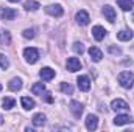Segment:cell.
Returning <instances> with one entry per match:
<instances>
[{"label":"cell","mask_w":134,"mask_h":132,"mask_svg":"<svg viewBox=\"0 0 134 132\" xmlns=\"http://www.w3.org/2000/svg\"><path fill=\"white\" fill-rule=\"evenodd\" d=\"M117 81L123 89H131L134 86V73L133 71H122L119 75Z\"/></svg>","instance_id":"obj_1"},{"label":"cell","mask_w":134,"mask_h":132,"mask_svg":"<svg viewBox=\"0 0 134 132\" xmlns=\"http://www.w3.org/2000/svg\"><path fill=\"white\" fill-rule=\"evenodd\" d=\"M45 13L47 14H50V16H53V17H61L63 14H64V9H63V6L61 5H48V6H45Z\"/></svg>","instance_id":"obj_3"},{"label":"cell","mask_w":134,"mask_h":132,"mask_svg":"<svg viewBox=\"0 0 134 132\" xmlns=\"http://www.w3.org/2000/svg\"><path fill=\"white\" fill-rule=\"evenodd\" d=\"M92 36L95 37V40H103L104 36H106V30L103 27H100V25H95L92 28Z\"/></svg>","instance_id":"obj_15"},{"label":"cell","mask_w":134,"mask_h":132,"mask_svg":"<svg viewBox=\"0 0 134 132\" xmlns=\"http://www.w3.org/2000/svg\"><path fill=\"white\" fill-rule=\"evenodd\" d=\"M24 58L28 64H36L37 59H39V51L33 47H28V48L24 50Z\"/></svg>","instance_id":"obj_2"},{"label":"cell","mask_w":134,"mask_h":132,"mask_svg":"<svg viewBox=\"0 0 134 132\" xmlns=\"http://www.w3.org/2000/svg\"><path fill=\"white\" fill-rule=\"evenodd\" d=\"M45 115L44 113H36V115H33V118H31V121H33V124L36 126V128H41V126H44L45 124Z\"/></svg>","instance_id":"obj_17"},{"label":"cell","mask_w":134,"mask_h":132,"mask_svg":"<svg viewBox=\"0 0 134 132\" xmlns=\"http://www.w3.org/2000/svg\"><path fill=\"white\" fill-rule=\"evenodd\" d=\"M83 110H84V107H83L81 103H78V101H72L70 103V112L73 113L75 118H80L83 115Z\"/></svg>","instance_id":"obj_8"},{"label":"cell","mask_w":134,"mask_h":132,"mask_svg":"<svg viewBox=\"0 0 134 132\" xmlns=\"http://www.w3.org/2000/svg\"><path fill=\"white\" fill-rule=\"evenodd\" d=\"M31 92H33L34 95H41V97H42V93L45 92V86H44V82H36V84H33Z\"/></svg>","instance_id":"obj_22"},{"label":"cell","mask_w":134,"mask_h":132,"mask_svg":"<svg viewBox=\"0 0 134 132\" xmlns=\"http://www.w3.org/2000/svg\"><path fill=\"white\" fill-rule=\"evenodd\" d=\"M86 128L89 129V131H95L97 128H98V118H97V115H87V118H86Z\"/></svg>","instance_id":"obj_11"},{"label":"cell","mask_w":134,"mask_h":132,"mask_svg":"<svg viewBox=\"0 0 134 132\" xmlns=\"http://www.w3.org/2000/svg\"><path fill=\"white\" fill-rule=\"evenodd\" d=\"M81 68V62H80V59L78 58H69L67 59V70L69 71H78Z\"/></svg>","instance_id":"obj_10"},{"label":"cell","mask_w":134,"mask_h":132,"mask_svg":"<svg viewBox=\"0 0 134 132\" xmlns=\"http://www.w3.org/2000/svg\"><path fill=\"white\" fill-rule=\"evenodd\" d=\"M24 8H25L27 11H36V9H39V8H41V5H39L36 0H27V2H25V5H24Z\"/></svg>","instance_id":"obj_23"},{"label":"cell","mask_w":134,"mask_h":132,"mask_svg":"<svg viewBox=\"0 0 134 132\" xmlns=\"http://www.w3.org/2000/svg\"><path fill=\"white\" fill-rule=\"evenodd\" d=\"M131 121H133V118L130 115H125V113H120V115H117L114 118V124L115 126H123V124H128Z\"/></svg>","instance_id":"obj_13"},{"label":"cell","mask_w":134,"mask_h":132,"mask_svg":"<svg viewBox=\"0 0 134 132\" xmlns=\"http://www.w3.org/2000/svg\"><path fill=\"white\" fill-rule=\"evenodd\" d=\"M0 90H2V84H0Z\"/></svg>","instance_id":"obj_32"},{"label":"cell","mask_w":134,"mask_h":132,"mask_svg":"<svg viewBox=\"0 0 134 132\" xmlns=\"http://www.w3.org/2000/svg\"><path fill=\"white\" fill-rule=\"evenodd\" d=\"M89 56H91V59L94 62H100L103 59V53H101L100 48H97V47H91L89 48Z\"/></svg>","instance_id":"obj_14"},{"label":"cell","mask_w":134,"mask_h":132,"mask_svg":"<svg viewBox=\"0 0 134 132\" xmlns=\"http://www.w3.org/2000/svg\"><path fill=\"white\" fill-rule=\"evenodd\" d=\"M11 44V34L8 30H0V45H9Z\"/></svg>","instance_id":"obj_18"},{"label":"cell","mask_w":134,"mask_h":132,"mask_svg":"<svg viewBox=\"0 0 134 132\" xmlns=\"http://www.w3.org/2000/svg\"><path fill=\"white\" fill-rule=\"evenodd\" d=\"M59 89H61L64 93H67V95H72V93H73V87H72L69 82H63V84L59 86Z\"/></svg>","instance_id":"obj_25"},{"label":"cell","mask_w":134,"mask_h":132,"mask_svg":"<svg viewBox=\"0 0 134 132\" xmlns=\"http://www.w3.org/2000/svg\"><path fill=\"white\" fill-rule=\"evenodd\" d=\"M117 5L123 9V11H131L134 6L133 0H117Z\"/></svg>","instance_id":"obj_20"},{"label":"cell","mask_w":134,"mask_h":132,"mask_svg":"<svg viewBox=\"0 0 134 132\" xmlns=\"http://www.w3.org/2000/svg\"><path fill=\"white\" fill-rule=\"evenodd\" d=\"M44 95H45V101H47V103H52V101H53V98L50 97V92H44Z\"/></svg>","instance_id":"obj_30"},{"label":"cell","mask_w":134,"mask_h":132,"mask_svg":"<svg viewBox=\"0 0 134 132\" xmlns=\"http://www.w3.org/2000/svg\"><path fill=\"white\" fill-rule=\"evenodd\" d=\"M117 39H119V40H123V42L131 40V39H133V31H131V30H122V31L117 33Z\"/></svg>","instance_id":"obj_19"},{"label":"cell","mask_w":134,"mask_h":132,"mask_svg":"<svg viewBox=\"0 0 134 132\" xmlns=\"http://www.w3.org/2000/svg\"><path fill=\"white\" fill-rule=\"evenodd\" d=\"M39 76L42 78V81H52L55 78V70L50 67H44V68H41Z\"/></svg>","instance_id":"obj_9"},{"label":"cell","mask_w":134,"mask_h":132,"mask_svg":"<svg viewBox=\"0 0 134 132\" xmlns=\"http://www.w3.org/2000/svg\"><path fill=\"white\" fill-rule=\"evenodd\" d=\"M109 51H111V53H114V55H120V53H122V50H120V48H115V47H111V48H109Z\"/></svg>","instance_id":"obj_29"},{"label":"cell","mask_w":134,"mask_h":132,"mask_svg":"<svg viewBox=\"0 0 134 132\" xmlns=\"http://www.w3.org/2000/svg\"><path fill=\"white\" fill-rule=\"evenodd\" d=\"M9 2H13V3H17V2H20V0H9Z\"/></svg>","instance_id":"obj_31"},{"label":"cell","mask_w":134,"mask_h":132,"mask_svg":"<svg viewBox=\"0 0 134 132\" xmlns=\"http://www.w3.org/2000/svg\"><path fill=\"white\" fill-rule=\"evenodd\" d=\"M103 16H104L111 23H114V22H115V11H114V8H112V6H109V5L103 6Z\"/></svg>","instance_id":"obj_12"},{"label":"cell","mask_w":134,"mask_h":132,"mask_svg":"<svg viewBox=\"0 0 134 132\" xmlns=\"http://www.w3.org/2000/svg\"><path fill=\"white\" fill-rule=\"evenodd\" d=\"M73 51L83 55V53H84V47H83V44H81V42H75V44H73Z\"/></svg>","instance_id":"obj_27"},{"label":"cell","mask_w":134,"mask_h":132,"mask_svg":"<svg viewBox=\"0 0 134 132\" xmlns=\"http://www.w3.org/2000/svg\"><path fill=\"white\" fill-rule=\"evenodd\" d=\"M75 19H76V23L81 25V27H86V25H89V22H91V17H89V14H87L84 9L78 11L76 16H75Z\"/></svg>","instance_id":"obj_4"},{"label":"cell","mask_w":134,"mask_h":132,"mask_svg":"<svg viewBox=\"0 0 134 132\" xmlns=\"http://www.w3.org/2000/svg\"><path fill=\"white\" fill-rule=\"evenodd\" d=\"M111 109L115 110V112H120V110H128L130 106H128V103L123 101V99H114V101L111 103Z\"/></svg>","instance_id":"obj_7"},{"label":"cell","mask_w":134,"mask_h":132,"mask_svg":"<svg viewBox=\"0 0 134 132\" xmlns=\"http://www.w3.org/2000/svg\"><path fill=\"white\" fill-rule=\"evenodd\" d=\"M8 87H9V90H13V92L20 90V89H22V79H20V78H13V79L8 82Z\"/></svg>","instance_id":"obj_16"},{"label":"cell","mask_w":134,"mask_h":132,"mask_svg":"<svg viewBox=\"0 0 134 132\" xmlns=\"http://www.w3.org/2000/svg\"><path fill=\"white\" fill-rule=\"evenodd\" d=\"M20 103H22V107H24L25 110H31V109H34V101L31 98H28V97H22Z\"/></svg>","instance_id":"obj_21"},{"label":"cell","mask_w":134,"mask_h":132,"mask_svg":"<svg viewBox=\"0 0 134 132\" xmlns=\"http://www.w3.org/2000/svg\"><path fill=\"white\" fill-rule=\"evenodd\" d=\"M14 104H16V99H14V98H9V97H6V98L2 99V106H3V109H5V110H9V109H13V107H14Z\"/></svg>","instance_id":"obj_24"},{"label":"cell","mask_w":134,"mask_h":132,"mask_svg":"<svg viewBox=\"0 0 134 132\" xmlns=\"http://www.w3.org/2000/svg\"><path fill=\"white\" fill-rule=\"evenodd\" d=\"M16 16H17V11L13 9V8H3V9L0 11V17H2L3 20H14Z\"/></svg>","instance_id":"obj_6"},{"label":"cell","mask_w":134,"mask_h":132,"mask_svg":"<svg viewBox=\"0 0 134 132\" xmlns=\"http://www.w3.org/2000/svg\"><path fill=\"white\" fill-rule=\"evenodd\" d=\"M76 84H78V89L83 90V92H87L91 89V79H89V76H84V75L83 76H78Z\"/></svg>","instance_id":"obj_5"},{"label":"cell","mask_w":134,"mask_h":132,"mask_svg":"<svg viewBox=\"0 0 134 132\" xmlns=\"http://www.w3.org/2000/svg\"><path fill=\"white\" fill-rule=\"evenodd\" d=\"M0 67L5 68V70L9 67V61H8V58H6L5 55H2V53H0Z\"/></svg>","instance_id":"obj_26"},{"label":"cell","mask_w":134,"mask_h":132,"mask_svg":"<svg viewBox=\"0 0 134 132\" xmlns=\"http://www.w3.org/2000/svg\"><path fill=\"white\" fill-rule=\"evenodd\" d=\"M22 36H24L25 39H33V37H34V28H28V30H24Z\"/></svg>","instance_id":"obj_28"}]
</instances>
